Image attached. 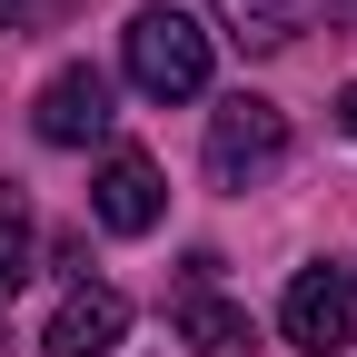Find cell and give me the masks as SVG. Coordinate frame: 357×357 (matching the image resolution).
<instances>
[{"label": "cell", "instance_id": "ba28073f", "mask_svg": "<svg viewBox=\"0 0 357 357\" xmlns=\"http://www.w3.org/2000/svg\"><path fill=\"white\" fill-rule=\"evenodd\" d=\"M218 10H229V40H238V50H288V40H298V10H288V0H218Z\"/></svg>", "mask_w": 357, "mask_h": 357}, {"label": "cell", "instance_id": "30bf717a", "mask_svg": "<svg viewBox=\"0 0 357 357\" xmlns=\"http://www.w3.org/2000/svg\"><path fill=\"white\" fill-rule=\"evenodd\" d=\"M60 10H70V0H0V30H10V40H40V30H60Z\"/></svg>", "mask_w": 357, "mask_h": 357}, {"label": "cell", "instance_id": "8992f818", "mask_svg": "<svg viewBox=\"0 0 357 357\" xmlns=\"http://www.w3.org/2000/svg\"><path fill=\"white\" fill-rule=\"evenodd\" d=\"M129 337V298L119 288H70L50 307V328H40V357H109Z\"/></svg>", "mask_w": 357, "mask_h": 357}, {"label": "cell", "instance_id": "6da1fadb", "mask_svg": "<svg viewBox=\"0 0 357 357\" xmlns=\"http://www.w3.org/2000/svg\"><path fill=\"white\" fill-rule=\"evenodd\" d=\"M119 50H129V79H139L149 100H199V89H208V30L178 10V0H149V10H129Z\"/></svg>", "mask_w": 357, "mask_h": 357}, {"label": "cell", "instance_id": "277c9868", "mask_svg": "<svg viewBox=\"0 0 357 357\" xmlns=\"http://www.w3.org/2000/svg\"><path fill=\"white\" fill-rule=\"evenodd\" d=\"M109 70H89V60H70L60 79H40V100H30V129L50 149H89V139H109Z\"/></svg>", "mask_w": 357, "mask_h": 357}, {"label": "cell", "instance_id": "52a82bcc", "mask_svg": "<svg viewBox=\"0 0 357 357\" xmlns=\"http://www.w3.org/2000/svg\"><path fill=\"white\" fill-rule=\"evenodd\" d=\"M169 328L189 337L199 357H248V347H258V328H248V307H229V298H208V288H178V307H169Z\"/></svg>", "mask_w": 357, "mask_h": 357}, {"label": "cell", "instance_id": "8fae6325", "mask_svg": "<svg viewBox=\"0 0 357 357\" xmlns=\"http://www.w3.org/2000/svg\"><path fill=\"white\" fill-rule=\"evenodd\" d=\"M337 119H347V139H357V89H347V100H337Z\"/></svg>", "mask_w": 357, "mask_h": 357}, {"label": "cell", "instance_id": "7a4b0ae2", "mask_svg": "<svg viewBox=\"0 0 357 357\" xmlns=\"http://www.w3.org/2000/svg\"><path fill=\"white\" fill-rule=\"evenodd\" d=\"M278 159H288V109L278 100H258V89L218 100V119H208V178L218 189H258Z\"/></svg>", "mask_w": 357, "mask_h": 357}, {"label": "cell", "instance_id": "9c48e42d", "mask_svg": "<svg viewBox=\"0 0 357 357\" xmlns=\"http://www.w3.org/2000/svg\"><path fill=\"white\" fill-rule=\"evenodd\" d=\"M20 278H30V218H20V199H0V307L20 298Z\"/></svg>", "mask_w": 357, "mask_h": 357}, {"label": "cell", "instance_id": "5b68a950", "mask_svg": "<svg viewBox=\"0 0 357 357\" xmlns=\"http://www.w3.org/2000/svg\"><path fill=\"white\" fill-rule=\"evenodd\" d=\"M89 208H100V229H119V238L159 229V208H169L159 159H149V149H109V159H100V178H89Z\"/></svg>", "mask_w": 357, "mask_h": 357}, {"label": "cell", "instance_id": "3957f363", "mask_svg": "<svg viewBox=\"0 0 357 357\" xmlns=\"http://www.w3.org/2000/svg\"><path fill=\"white\" fill-rule=\"evenodd\" d=\"M278 328H288V347H307V357L357 347V278H347V268H298L288 298H278Z\"/></svg>", "mask_w": 357, "mask_h": 357}, {"label": "cell", "instance_id": "7c38bea8", "mask_svg": "<svg viewBox=\"0 0 357 357\" xmlns=\"http://www.w3.org/2000/svg\"><path fill=\"white\" fill-rule=\"evenodd\" d=\"M0 357H10V307H0Z\"/></svg>", "mask_w": 357, "mask_h": 357}]
</instances>
